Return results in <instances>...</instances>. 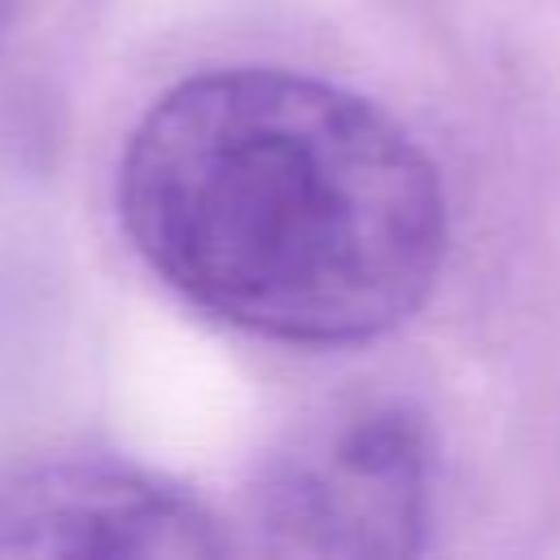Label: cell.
Here are the masks:
<instances>
[{"mask_svg": "<svg viewBox=\"0 0 560 560\" xmlns=\"http://www.w3.org/2000/svg\"><path fill=\"white\" fill-rule=\"evenodd\" d=\"M114 201L175 298L306 350L407 324L451 236L429 153L359 92L284 66L166 88L118 153Z\"/></svg>", "mask_w": 560, "mask_h": 560, "instance_id": "6da1fadb", "label": "cell"}, {"mask_svg": "<svg viewBox=\"0 0 560 560\" xmlns=\"http://www.w3.org/2000/svg\"><path fill=\"white\" fill-rule=\"evenodd\" d=\"M433 499V442L402 402H359L298 433L254 490V521L276 551L407 556Z\"/></svg>", "mask_w": 560, "mask_h": 560, "instance_id": "7a4b0ae2", "label": "cell"}, {"mask_svg": "<svg viewBox=\"0 0 560 560\" xmlns=\"http://www.w3.org/2000/svg\"><path fill=\"white\" fill-rule=\"evenodd\" d=\"M219 521L166 477L118 459H31L0 472V556H214Z\"/></svg>", "mask_w": 560, "mask_h": 560, "instance_id": "3957f363", "label": "cell"}, {"mask_svg": "<svg viewBox=\"0 0 560 560\" xmlns=\"http://www.w3.org/2000/svg\"><path fill=\"white\" fill-rule=\"evenodd\" d=\"M4 18H9V0H0V31H4Z\"/></svg>", "mask_w": 560, "mask_h": 560, "instance_id": "277c9868", "label": "cell"}]
</instances>
